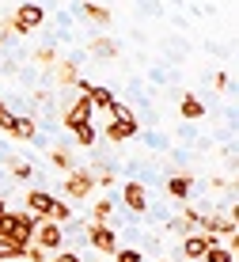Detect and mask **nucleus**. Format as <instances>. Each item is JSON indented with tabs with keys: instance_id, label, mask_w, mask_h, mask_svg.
Returning a JSON list of instances; mask_svg holds the SVG:
<instances>
[{
	"instance_id": "nucleus-21",
	"label": "nucleus",
	"mask_w": 239,
	"mask_h": 262,
	"mask_svg": "<svg viewBox=\"0 0 239 262\" xmlns=\"http://www.w3.org/2000/svg\"><path fill=\"white\" fill-rule=\"evenodd\" d=\"M72 133H76V144H84V148H88V144H95V125H91V122L76 125Z\"/></svg>"
},
{
	"instance_id": "nucleus-24",
	"label": "nucleus",
	"mask_w": 239,
	"mask_h": 262,
	"mask_svg": "<svg viewBox=\"0 0 239 262\" xmlns=\"http://www.w3.org/2000/svg\"><path fill=\"white\" fill-rule=\"evenodd\" d=\"M57 80H61V84H76V80H80V76H76V65H72V61H65V65L57 69Z\"/></svg>"
},
{
	"instance_id": "nucleus-4",
	"label": "nucleus",
	"mask_w": 239,
	"mask_h": 262,
	"mask_svg": "<svg viewBox=\"0 0 239 262\" xmlns=\"http://www.w3.org/2000/svg\"><path fill=\"white\" fill-rule=\"evenodd\" d=\"M198 224H205V236H220V232H224L228 239H235V209H228V213H201V221Z\"/></svg>"
},
{
	"instance_id": "nucleus-22",
	"label": "nucleus",
	"mask_w": 239,
	"mask_h": 262,
	"mask_svg": "<svg viewBox=\"0 0 239 262\" xmlns=\"http://www.w3.org/2000/svg\"><path fill=\"white\" fill-rule=\"evenodd\" d=\"M91 53H99V57H114L118 46H114L110 38H95V42H91Z\"/></svg>"
},
{
	"instance_id": "nucleus-14",
	"label": "nucleus",
	"mask_w": 239,
	"mask_h": 262,
	"mask_svg": "<svg viewBox=\"0 0 239 262\" xmlns=\"http://www.w3.org/2000/svg\"><path fill=\"white\" fill-rule=\"evenodd\" d=\"M201 258H205V262H235V251L228 247V243L220 247V239H213V243L205 247V255H201Z\"/></svg>"
},
{
	"instance_id": "nucleus-3",
	"label": "nucleus",
	"mask_w": 239,
	"mask_h": 262,
	"mask_svg": "<svg viewBox=\"0 0 239 262\" xmlns=\"http://www.w3.org/2000/svg\"><path fill=\"white\" fill-rule=\"evenodd\" d=\"M34 236H38L42 251H61V247H65V228H61L57 221H46V216H42V221L34 224Z\"/></svg>"
},
{
	"instance_id": "nucleus-29",
	"label": "nucleus",
	"mask_w": 239,
	"mask_h": 262,
	"mask_svg": "<svg viewBox=\"0 0 239 262\" xmlns=\"http://www.w3.org/2000/svg\"><path fill=\"white\" fill-rule=\"evenodd\" d=\"M53 255H57L53 262H84V258L76 255V251H53Z\"/></svg>"
},
{
	"instance_id": "nucleus-9",
	"label": "nucleus",
	"mask_w": 239,
	"mask_h": 262,
	"mask_svg": "<svg viewBox=\"0 0 239 262\" xmlns=\"http://www.w3.org/2000/svg\"><path fill=\"white\" fill-rule=\"evenodd\" d=\"M209 243H213V236H205V232H186V236H182V255L194 262V258L205 255V247H209Z\"/></svg>"
},
{
	"instance_id": "nucleus-30",
	"label": "nucleus",
	"mask_w": 239,
	"mask_h": 262,
	"mask_svg": "<svg viewBox=\"0 0 239 262\" xmlns=\"http://www.w3.org/2000/svg\"><path fill=\"white\" fill-rule=\"evenodd\" d=\"M213 84H216V92H224V88H228V76H224V72H216V76H213Z\"/></svg>"
},
{
	"instance_id": "nucleus-5",
	"label": "nucleus",
	"mask_w": 239,
	"mask_h": 262,
	"mask_svg": "<svg viewBox=\"0 0 239 262\" xmlns=\"http://www.w3.org/2000/svg\"><path fill=\"white\" fill-rule=\"evenodd\" d=\"M91 190H95V171H76L72 167L69 179H65V194L69 198H88Z\"/></svg>"
},
{
	"instance_id": "nucleus-32",
	"label": "nucleus",
	"mask_w": 239,
	"mask_h": 262,
	"mask_svg": "<svg viewBox=\"0 0 239 262\" xmlns=\"http://www.w3.org/2000/svg\"><path fill=\"white\" fill-rule=\"evenodd\" d=\"M19 262H23V258H19Z\"/></svg>"
},
{
	"instance_id": "nucleus-1",
	"label": "nucleus",
	"mask_w": 239,
	"mask_h": 262,
	"mask_svg": "<svg viewBox=\"0 0 239 262\" xmlns=\"http://www.w3.org/2000/svg\"><path fill=\"white\" fill-rule=\"evenodd\" d=\"M38 221L42 216H34V213H4L0 216V239H12L19 247H27L34 239V224Z\"/></svg>"
},
{
	"instance_id": "nucleus-12",
	"label": "nucleus",
	"mask_w": 239,
	"mask_h": 262,
	"mask_svg": "<svg viewBox=\"0 0 239 262\" xmlns=\"http://www.w3.org/2000/svg\"><path fill=\"white\" fill-rule=\"evenodd\" d=\"M125 205H129V213H137V216L148 209V194H144L141 183H125Z\"/></svg>"
},
{
	"instance_id": "nucleus-16",
	"label": "nucleus",
	"mask_w": 239,
	"mask_h": 262,
	"mask_svg": "<svg viewBox=\"0 0 239 262\" xmlns=\"http://www.w3.org/2000/svg\"><path fill=\"white\" fill-rule=\"evenodd\" d=\"M133 133H137V122H110L106 125V137L110 141H129Z\"/></svg>"
},
{
	"instance_id": "nucleus-18",
	"label": "nucleus",
	"mask_w": 239,
	"mask_h": 262,
	"mask_svg": "<svg viewBox=\"0 0 239 262\" xmlns=\"http://www.w3.org/2000/svg\"><path fill=\"white\" fill-rule=\"evenodd\" d=\"M110 213H114V202L110 198H103V202H95V209H91V224H106Z\"/></svg>"
},
{
	"instance_id": "nucleus-15",
	"label": "nucleus",
	"mask_w": 239,
	"mask_h": 262,
	"mask_svg": "<svg viewBox=\"0 0 239 262\" xmlns=\"http://www.w3.org/2000/svg\"><path fill=\"white\" fill-rule=\"evenodd\" d=\"M179 111H182V118H190V122H198V118H205V103L194 95H182V103H179Z\"/></svg>"
},
{
	"instance_id": "nucleus-11",
	"label": "nucleus",
	"mask_w": 239,
	"mask_h": 262,
	"mask_svg": "<svg viewBox=\"0 0 239 262\" xmlns=\"http://www.w3.org/2000/svg\"><path fill=\"white\" fill-rule=\"evenodd\" d=\"M84 122H91V103H88L84 95H80L76 103H72L69 111H65V125H69V129H76V125H84Z\"/></svg>"
},
{
	"instance_id": "nucleus-10",
	"label": "nucleus",
	"mask_w": 239,
	"mask_h": 262,
	"mask_svg": "<svg viewBox=\"0 0 239 262\" xmlns=\"http://www.w3.org/2000/svg\"><path fill=\"white\" fill-rule=\"evenodd\" d=\"M8 137H15V141H34V137H38V122L27 118V114H15V118H12V129H8Z\"/></svg>"
},
{
	"instance_id": "nucleus-20",
	"label": "nucleus",
	"mask_w": 239,
	"mask_h": 262,
	"mask_svg": "<svg viewBox=\"0 0 239 262\" xmlns=\"http://www.w3.org/2000/svg\"><path fill=\"white\" fill-rule=\"evenodd\" d=\"M50 160H53V164H57L61 171H72V167H76V160H72V152H69V148H53V152H50Z\"/></svg>"
},
{
	"instance_id": "nucleus-28",
	"label": "nucleus",
	"mask_w": 239,
	"mask_h": 262,
	"mask_svg": "<svg viewBox=\"0 0 239 262\" xmlns=\"http://www.w3.org/2000/svg\"><path fill=\"white\" fill-rule=\"evenodd\" d=\"M8 164H12V160H8ZM12 175L15 179H31V164H12Z\"/></svg>"
},
{
	"instance_id": "nucleus-2",
	"label": "nucleus",
	"mask_w": 239,
	"mask_h": 262,
	"mask_svg": "<svg viewBox=\"0 0 239 262\" xmlns=\"http://www.w3.org/2000/svg\"><path fill=\"white\" fill-rule=\"evenodd\" d=\"M42 23H46V12H42L38 0H23V4L15 8V15H12V31L15 34H31V31H38Z\"/></svg>"
},
{
	"instance_id": "nucleus-19",
	"label": "nucleus",
	"mask_w": 239,
	"mask_h": 262,
	"mask_svg": "<svg viewBox=\"0 0 239 262\" xmlns=\"http://www.w3.org/2000/svg\"><path fill=\"white\" fill-rule=\"evenodd\" d=\"M23 258V247L12 239H0V262H19Z\"/></svg>"
},
{
	"instance_id": "nucleus-13",
	"label": "nucleus",
	"mask_w": 239,
	"mask_h": 262,
	"mask_svg": "<svg viewBox=\"0 0 239 262\" xmlns=\"http://www.w3.org/2000/svg\"><path fill=\"white\" fill-rule=\"evenodd\" d=\"M167 194L171 198H190V194H194V179H190V175H171L167 179Z\"/></svg>"
},
{
	"instance_id": "nucleus-26",
	"label": "nucleus",
	"mask_w": 239,
	"mask_h": 262,
	"mask_svg": "<svg viewBox=\"0 0 239 262\" xmlns=\"http://www.w3.org/2000/svg\"><path fill=\"white\" fill-rule=\"evenodd\" d=\"M53 57H57V53H53V46H42L38 53H34V61H38V65H46V69L53 65Z\"/></svg>"
},
{
	"instance_id": "nucleus-17",
	"label": "nucleus",
	"mask_w": 239,
	"mask_h": 262,
	"mask_svg": "<svg viewBox=\"0 0 239 262\" xmlns=\"http://www.w3.org/2000/svg\"><path fill=\"white\" fill-rule=\"evenodd\" d=\"M84 15H88L91 23H103V27L110 23V12H106L103 4H95V0H84Z\"/></svg>"
},
{
	"instance_id": "nucleus-25",
	"label": "nucleus",
	"mask_w": 239,
	"mask_h": 262,
	"mask_svg": "<svg viewBox=\"0 0 239 262\" xmlns=\"http://www.w3.org/2000/svg\"><path fill=\"white\" fill-rule=\"evenodd\" d=\"M114 262H141V251L137 247H122V251H114Z\"/></svg>"
},
{
	"instance_id": "nucleus-23",
	"label": "nucleus",
	"mask_w": 239,
	"mask_h": 262,
	"mask_svg": "<svg viewBox=\"0 0 239 262\" xmlns=\"http://www.w3.org/2000/svg\"><path fill=\"white\" fill-rule=\"evenodd\" d=\"M110 114H114V122H137V114L125 103H110Z\"/></svg>"
},
{
	"instance_id": "nucleus-31",
	"label": "nucleus",
	"mask_w": 239,
	"mask_h": 262,
	"mask_svg": "<svg viewBox=\"0 0 239 262\" xmlns=\"http://www.w3.org/2000/svg\"><path fill=\"white\" fill-rule=\"evenodd\" d=\"M160 262H167V258H160Z\"/></svg>"
},
{
	"instance_id": "nucleus-7",
	"label": "nucleus",
	"mask_w": 239,
	"mask_h": 262,
	"mask_svg": "<svg viewBox=\"0 0 239 262\" xmlns=\"http://www.w3.org/2000/svg\"><path fill=\"white\" fill-rule=\"evenodd\" d=\"M76 92L91 103V111H95V106L99 111H110V103H114V95H110L106 88H95V84H88V80H76Z\"/></svg>"
},
{
	"instance_id": "nucleus-6",
	"label": "nucleus",
	"mask_w": 239,
	"mask_h": 262,
	"mask_svg": "<svg viewBox=\"0 0 239 262\" xmlns=\"http://www.w3.org/2000/svg\"><path fill=\"white\" fill-rule=\"evenodd\" d=\"M88 243H91V251H99V255H114L118 251V239H114V232H110L106 224H91Z\"/></svg>"
},
{
	"instance_id": "nucleus-8",
	"label": "nucleus",
	"mask_w": 239,
	"mask_h": 262,
	"mask_svg": "<svg viewBox=\"0 0 239 262\" xmlns=\"http://www.w3.org/2000/svg\"><path fill=\"white\" fill-rule=\"evenodd\" d=\"M53 205H57V198H53V194H46V190H27V213L46 216V221H50Z\"/></svg>"
},
{
	"instance_id": "nucleus-27",
	"label": "nucleus",
	"mask_w": 239,
	"mask_h": 262,
	"mask_svg": "<svg viewBox=\"0 0 239 262\" xmlns=\"http://www.w3.org/2000/svg\"><path fill=\"white\" fill-rule=\"evenodd\" d=\"M12 118H15V114H12V111H8V106H4V103H0V129H4V133H8V129H12Z\"/></svg>"
}]
</instances>
